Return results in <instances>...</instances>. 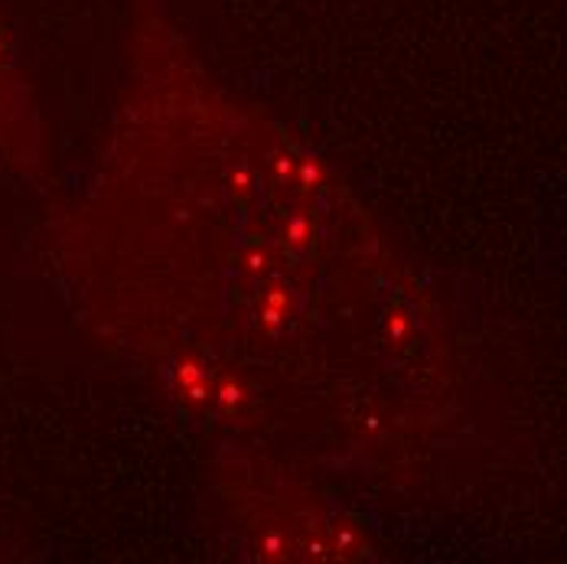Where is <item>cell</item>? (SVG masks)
I'll return each mask as SVG.
<instances>
[{"label": "cell", "instance_id": "1", "mask_svg": "<svg viewBox=\"0 0 567 564\" xmlns=\"http://www.w3.org/2000/svg\"><path fill=\"white\" fill-rule=\"evenodd\" d=\"M219 401H223V408H235V404L241 401V389H238L235 382H226V386L219 389Z\"/></svg>", "mask_w": 567, "mask_h": 564}, {"label": "cell", "instance_id": "2", "mask_svg": "<svg viewBox=\"0 0 567 564\" xmlns=\"http://www.w3.org/2000/svg\"><path fill=\"white\" fill-rule=\"evenodd\" d=\"M199 376H203V372H199L193 362H183V369H179V382H183V386H189V389H193V386L199 382Z\"/></svg>", "mask_w": 567, "mask_h": 564}, {"label": "cell", "instance_id": "3", "mask_svg": "<svg viewBox=\"0 0 567 564\" xmlns=\"http://www.w3.org/2000/svg\"><path fill=\"white\" fill-rule=\"evenodd\" d=\"M7 62H10V57H7V37H3V27H0V72H7Z\"/></svg>", "mask_w": 567, "mask_h": 564}, {"label": "cell", "instance_id": "4", "mask_svg": "<svg viewBox=\"0 0 567 564\" xmlns=\"http://www.w3.org/2000/svg\"><path fill=\"white\" fill-rule=\"evenodd\" d=\"M303 235H307V226H303V223H293V226H290V238H293V242H303Z\"/></svg>", "mask_w": 567, "mask_h": 564}]
</instances>
